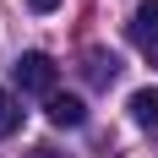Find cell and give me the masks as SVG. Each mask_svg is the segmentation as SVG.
<instances>
[{"label":"cell","instance_id":"6da1fadb","mask_svg":"<svg viewBox=\"0 0 158 158\" xmlns=\"http://www.w3.org/2000/svg\"><path fill=\"white\" fill-rule=\"evenodd\" d=\"M11 77H16V87H22V93H44V98H55V82H60V65L49 60L44 49H27V55H16Z\"/></svg>","mask_w":158,"mask_h":158},{"label":"cell","instance_id":"7a4b0ae2","mask_svg":"<svg viewBox=\"0 0 158 158\" xmlns=\"http://www.w3.org/2000/svg\"><path fill=\"white\" fill-rule=\"evenodd\" d=\"M131 44H142V49H158V0H142L136 11H131Z\"/></svg>","mask_w":158,"mask_h":158},{"label":"cell","instance_id":"3957f363","mask_svg":"<svg viewBox=\"0 0 158 158\" xmlns=\"http://www.w3.org/2000/svg\"><path fill=\"white\" fill-rule=\"evenodd\" d=\"M49 126H60V131L87 126V104H82V98H71V93H55V98H49Z\"/></svg>","mask_w":158,"mask_h":158},{"label":"cell","instance_id":"277c9868","mask_svg":"<svg viewBox=\"0 0 158 158\" xmlns=\"http://www.w3.org/2000/svg\"><path fill=\"white\" fill-rule=\"evenodd\" d=\"M82 77L93 82V87H109V82L120 77V60H114L109 49H87V55H82Z\"/></svg>","mask_w":158,"mask_h":158},{"label":"cell","instance_id":"5b68a950","mask_svg":"<svg viewBox=\"0 0 158 158\" xmlns=\"http://www.w3.org/2000/svg\"><path fill=\"white\" fill-rule=\"evenodd\" d=\"M126 109H131V120L142 131H158V87H136V93L126 98Z\"/></svg>","mask_w":158,"mask_h":158},{"label":"cell","instance_id":"8992f818","mask_svg":"<svg viewBox=\"0 0 158 158\" xmlns=\"http://www.w3.org/2000/svg\"><path fill=\"white\" fill-rule=\"evenodd\" d=\"M16 131H22V104L0 87V142H6V136H16Z\"/></svg>","mask_w":158,"mask_h":158},{"label":"cell","instance_id":"52a82bcc","mask_svg":"<svg viewBox=\"0 0 158 158\" xmlns=\"http://www.w3.org/2000/svg\"><path fill=\"white\" fill-rule=\"evenodd\" d=\"M27 6H33L38 16H49V11H60V0H27Z\"/></svg>","mask_w":158,"mask_h":158},{"label":"cell","instance_id":"ba28073f","mask_svg":"<svg viewBox=\"0 0 158 158\" xmlns=\"http://www.w3.org/2000/svg\"><path fill=\"white\" fill-rule=\"evenodd\" d=\"M27 158H65V153H55V147H33Z\"/></svg>","mask_w":158,"mask_h":158},{"label":"cell","instance_id":"9c48e42d","mask_svg":"<svg viewBox=\"0 0 158 158\" xmlns=\"http://www.w3.org/2000/svg\"><path fill=\"white\" fill-rule=\"evenodd\" d=\"M153 60H158V55H153Z\"/></svg>","mask_w":158,"mask_h":158}]
</instances>
